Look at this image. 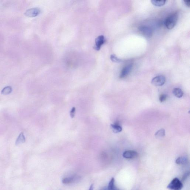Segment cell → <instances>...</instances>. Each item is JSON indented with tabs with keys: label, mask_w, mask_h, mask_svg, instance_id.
I'll return each instance as SVG.
<instances>
[{
	"label": "cell",
	"mask_w": 190,
	"mask_h": 190,
	"mask_svg": "<svg viewBox=\"0 0 190 190\" xmlns=\"http://www.w3.org/2000/svg\"><path fill=\"white\" fill-rule=\"evenodd\" d=\"M189 176V172H186V173H184V174L183 175L182 179V180L183 181H185L186 180H187V179L188 178Z\"/></svg>",
	"instance_id": "obj_21"
},
{
	"label": "cell",
	"mask_w": 190,
	"mask_h": 190,
	"mask_svg": "<svg viewBox=\"0 0 190 190\" xmlns=\"http://www.w3.org/2000/svg\"><path fill=\"white\" fill-rule=\"evenodd\" d=\"M174 95L177 98H180L183 96L184 93L181 89L180 88H175L173 90Z\"/></svg>",
	"instance_id": "obj_13"
},
{
	"label": "cell",
	"mask_w": 190,
	"mask_h": 190,
	"mask_svg": "<svg viewBox=\"0 0 190 190\" xmlns=\"http://www.w3.org/2000/svg\"><path fill=\"white\" fill-rule=\"evenodd\" d=\"M110 59L114 63H119L122 62V61L117 57V56L114 55H112L110 56Z\"/></svg>",
	"instance_id": "obj_18"
},
{
	"label": "cell",
	"mask_w": 190,
	"mask_h": 190,
	"mask_svg": "<svg viewBox=\"0 0 190 190\" xmlns=\"http://www.w3.org/2000/svg\"><path fill=\"white\" fill-rule=\"evenodd\" d=\"M40 12L41 11L38 8H32L28 9L25 12L24 14L26 17H34L40 14Z\"/></svg>",
	"instance_id": "obj_5"
},
{
	"label": "cell",
	"mask_w": 190,
	"mask_h": 190,
	"mask_svg": "<svg viewBox=\"0 0 190 190\" xmlns=\"http://www.w3.org/2000/svg\"><path fill=\"white\" fill-rule=\"evenodd\" d=\"M138 156L136 152L133 150H127L124 152L122 156L127 159H132L136 158Z\"/></svg>",
	"instance_id": "obj_8"
},
{
	"label": "cell",
	"mask_w": 190,
	"mask_h": 190,
	"mask_svg": "<svg viewBox=\"0 0 190 190\" xmlns=\"http://www.w3.org/2000/svg\"><path fill=\"white\" fill-rule=\"evenodd\" d=\"M156 138H162L165 136V130L164 129H161L156 132L155 134Z\"/></svg>",
	"instance_id": "obj_16"
},
{
	"label": "cell",
	"mask_w": 190,
	"mask_h": 190,
	"mask_svg": "<svg viewBox=\"0 0 190 190\" xmlns=\"http://www.w3.org/2000/svg\"><path fill=\"white\" fill-rule=\"evenodd\" d=\"M75 111H76V108L74 107H72L70 111V116L71 118H74V117Z\"/></svg>",
	"instance_id": "obj_20"
},
{
	"label": "cell",
	"mask_w": 190,
	"mask_h": 190,
	"mask_svg": "<svg viewBox=\"0 0 190 190\" xmlns=\"http://www.w3.org/2000/svg\"><path fill=\"white\" fill-rule=\"evenodd\" d=\"M111 127L113 132L115 133L120 132L122 130V127L117 123L111 124Z\"/></svg>",
	"instance_id": "obj_12"
},
{
	"label": "cell",
	"mask_w": 190,
	"mask_h": 190,
	"mask_svg": "<svg viewBox=\"0 0 190 190\" xmlns=\"http://www.w3.org/2000/svg\"><path fill=\"white\" fill-rule=\"evenodd\" d=\"M100 190H109L108 189V188L107 187H105L104 188H103L102 189H101Z\"/></svg>",
	"instance_id": "obj_24"
},
{
	"label": "cell",
	"mask_w": 190,
	"mask_h": 190,
	"mask_svg": "<svg viewBox=\"0 0 190 190\" xmlns=\"http://www.w3.org/2000/svg\"><path fill=\"white\" fill-rule=\"evenodd\" d=\"M138 29L141 34L147 38H150L153 35V30L149 26L142 25L139 27Z\"/></svg>",
	"instance_id": "obj_3"
},
{
	"label": "cell",
	"mask_w": 190,
	"mask_h": 190,
	"mask_svg": "<svg viewBox=\"0 0 190 190\" xmlns=\"http://www.w3.org/2000/svg\"><path fill=\"white\" fill-rule=\"evenodd\" d=\"M94 190V185L93 184H91V186H90L89 189V190Z\"/></svg>",
	"instance_id": "obj_23"
},
{
	"label": "cell",
	"mask_w": 190,
	"mask_h": 190,
	"mask_svg": "<svg viewBox=\"0 0 190 190\" xmlns=\"http://www.w3.org/2000/svg\"><path fill=\"white\" fill-rule=\"evenodd\" d=\"M183 187L182 182L178 178L176 177L168 184L167 188L170 190H181Z\"/></svg>",
	"instance_id": "obj_2"
},
{
	"label": "cell",
	"mask_w": 190,
	"mask_h": 190,
	"mask_svg": "<svg viewBox=\"0 0 190 190\" xmlns=\"http://www.w3.org/2000/svg\"><path fill=\"white\" fill-rule=\"evenodd\" d=\"M167 96L166 94H162L160 95L159 100L161 103L165 102L166 100Z\"/></svg>",
	"instance_id": "obj_19"
},
{
	"label": "cell",
	"mask_w": 190,
	"mask_h": 190,
	"mask_svg": "<svg viewBox=\"0 0 190 190\" xmlns=\"http://www.w3.org/2000/svg\"><path fill=\"white\" fill-rule=\"evenodd\" d=\"M166 2L165 0H162V1H157V0H152L151 1L152 4L156 6L160 7L165 4Z\"/></svg>",
	"instance_id": "obj_15"
},
{
	"label": "cell",
	"mask_w": 190,
	"mask_h": 190,
	"mask_svg": "<svg viewBox=\"0 0 190 190\" xmlns=\"http://www.w3.org/2000/svg\"><path fill=\"white\" fill-rule=\"evenodd\" d=\"M188 159L187 157L183 156L177 158L176 160V164L180 165H184L188 163Z\"/></svg>",
	"instance_id": "obj_11"
},
{
	"label": "cell",
	"mask_w": 190,
	"mask_h": 190,
	"mask_svg": "<svg viewBox=\"0 0 190 190\" xmlns=\"http://www.w3.org/2000/svg\"><path fill=\"white\" fill-rule=\"evenodd\" d=\"M106 41L104 36L103 35H100L98 36L96 40H95V45L94 48L96 50H99L100 49L101 47L104 44Z\"/></svg>",
	"instance_id": "obj_7"
},
{
	"label": "cell",
	"mask_w": 190,
	"mask_h": 190,
	"mask_svg": "<svg viewBox=\"0 0 190 190\" xmlns=\"http://www.w3.org/2000/svg\"><path fill=\"white\" fill-rule=\"evenodd\" d=\"M109 190H121L117 188L115 184V180L114 178H112L109 183V185L107 187Z\"/></svg>",
	"instance_id": "obj_14"
},
{
	"label": "cell",
	"mask_w": 190,
	"mask_h": 190,
	"mask_svg": "<svg viewBox=\"0 0 190 190\" xmlns=\"http://www.w3.org/2000/svg\"><path fill=\"white\" fill-rule=\"evenodd\" d=\"M166 82V78L163 75H159L152 79L151 83L153 85L156 86H161L164 84Z\"/></svg>",
	"instance_id": "obj_4"
},
{
	"label": "cell",
	"mask_w": 190,
	"mask_h": 190,
	"mask_svg": "<svg viewBox=\"0 0 190 190\" xmlns=\"http://www.w3.org/2000/svg\"><path fill=\"white\" fill-rule=\"evenodd\" d=\"M184 2L185 5H187L188 7H189L190 6V0H186V1H184Z\"/></svg>",
	"instance_id": "obj_22"
},
{
	"label": "cell",
	"mask_w": 190,
	"mask_h": 190,
	"mask_svg": "<svg viewBox=\"0 0 190 190\" xmlns=\"http://www.w3.org/2000/svg\"><path fill=\"white\" fill-rule=\"evenodd\" d=\"M178 17V15L177 13H173L167 17L165 21V25L167 28L169 29H173L177 24Z\"/></svg>",
	"instance_id": "obj_1"
},
{
	"label": "cell",
	"mask_w": 190,
	"mask_h": 190,
	"mask_svg": "<svg viewBox=\"0 0 190 190\" xmlns=\"http://www.w3.org/2000/svg\"><path fill=\"white\" fill-rule=\"evenodd\" d=\"M133 65H128L124 67L120 74V78L122 79L126 77L128 75L132 69Z\"/></svg>",
	"instance_id": "obj_6"
},
{
	"label": "cell",
	"mask_w": 190,
	"mask_h": 190,
	"mask_svg": "<svg viewBox=\"0 0 190 190\" xmlns=\"http://www.w3.org/2000/svg\"><path fill=\"white\" fill-rule=\"evenodd\" d=\"M12 87L10 86H7L4 88L1 91V94L4 95H7L10 94L12 91Z\"/></svg>",
	"instance_id": "obj_17"
},
{
	"label": "cell",
	"mask_w": 190,
	"mask_h": 190,
	"mask_svg": "<svg viewBox=\"0 0 190 190\" xmlns=\"http://www.w3.org/2000/svg\"><path fill=\"white\" fill-rule=\"evenodd\" d=\"M79 176H74L71 177L64 178L62 180V182L65 184H69L75 182L79 179Z\"/></svg>",
	"instance_id": "obj_9"
},
{
	"label": "cell",
	"mask_w": 190,
	"mask_h": 190,
	"mask_svg": "<svg viewBox=\"0 0 190 190\" xmlns=\"http://www.w3.org/2000/svg\"><path fill=\"white\" fill-rule=\"evenodd\" d=\"M25 141V137L24 133L22 132L17 137L15 142L16 145H18L22 143H24Z\"/></svg>",
	"instance_id": "obj_10"
}]
</instances>
